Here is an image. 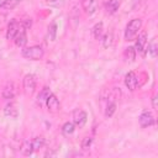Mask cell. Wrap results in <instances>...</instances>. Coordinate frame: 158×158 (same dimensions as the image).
<instances>
[{
  "mask_svg": "<svg viewBox=\"0 0 158 158\" xmlns=\"http://www.w3.org/2000/svg\"><path fill=\"white\" fill-rule=\"evenodd\" d=\"M125 85L130 91L136 90L137 85H138V77L135 72H128L125 77Z\"/></svg>",
  "mask_w": 158,
  "mask_h": 158,
  "instance_id": "8",
  "label": "cell"
},
{
  "mask_svg": "<svg viewBox=\"0 0 158 158\" xmlns=\"http://www.w3.org/2000/svg\"><path fill=\"white\" fill-rule=\"evenodd\" d=\"M36 84H37L36 77L33 74H26L23 77V80H22V88H23L25 94L26 95H32L35 93Z\"/></svg>",
  "mask_w": 158,
  "mask_h": 158,
  "instance_id": "3",
  "label": "cell"
},
{
  "mask_svg": "<svg viewBox=\"0 0 158 158\" xmlns=\"http://www.w3.org/2000/svg\"><path fill=\"white\" fill-rule=\"evenodd\" d=\"M51 89L49 88H47V86H44L41 91H40V94L37 95V102L40 104V105H43V104H46V100H47V98L51 95Z\"/></svg>",
  "mask_w": 158,
  "mask_h": 158,
  "instance_id": "14",
  "label": "cell"
},
{
  "mask_svg": "<svg viewBox=\"0 0 158 158\" xmlns=\"http://www.w3.org/2000/svg\"><path fill=\"white\" fill-rule=\"evenodd\" d=\"M100 41L102 42V47H104V48H109V47L112 44V42H114V37H112V33H111V32L104 33Z\"/></svg>",
  "mask_w": 158,
  "mask_h": 158,
  "instance_id": "21",
  "label": "cell"
},
{
  "mask_svg": "<svg viewBox=\"0 0 158 158\" xmlns=\"http://www.w3.org/2000/svg\"><path fill=\"white\" fill-rule=\"evenodd\" d=\"M4 114L5 116L7 117H12V118H16L17 115H19V110H17V106L15 102H9L5 109H4Z\"/></svg>",
  "mask_w": 158,
  "mask_h": 158,
  "instance_id": "12",
  "label": "cell"
},
{
  "mask_svg": "<svg viewBox=\"0 0 158 158\" xmlns=\"http://www.w3.org/2000/svg\"><path fill=\"white\" fill-rule=\"evenodd\" d=\"M14 42H15V44H16L17 47H21V48H23V47L26 46V43H27L26 28L22 26V23H21V26H20V30H19L17 35H16L15 38H14Z\"/></svg>",
  "mask_w": 158,
  "mask_h": 158,
  "instance_id": "11",
  "label": "cell"
},
{
  "mask_svg": "<svg viewBox=\"0 0 158 158\" xmlns=\"http://www.w3.org/2000/svg\"><path fill=\"white\" fill-rule=\"evenodd\" d=\"M46 2L48 6H52V7H62L65 4V0H47Z\"/></svg>",
  "mask_w": 158,
  "mask_h": 158,
  "instance_id": "27",
  "label": "cell"
},
{
  "mask_svg": "<svg viewBox=\"0 0 158 158\" xmlns=\"http://www.w3.org/2000/svg\"><path fill=\"white\" fill-rule=\"evenodd\" d=\"M121 5V0H109L106 2V12L107 14H115Z\"/></svg>",
  "mask_w": 158,
  "mask_h": 158,
  "instance_id": "13",
  "label": "cell"
},
{
  "mask_svg": "<svg viewBox=\"0 0 158 158\" xmlns=\"http://www.w3.org/2000/svg\"><path fill=\"white\" fill-rule=\"evenodd\" d=\"M20 26H21V22L16 21V20H11L7 25V28H6V38L9 41H14L15 36L17 35L19 30H20Z\"/></svg>",
  "mask_w": 158,
  "mask_h": 158,
  "instance_id": "7",
  "label": "cell"
},
{
  "mask_svg": "<svg viewBox=\"0 0 158 158\" xmlns=\"http://www.w3.org/2000/svg\"><path fill=\"white\" fill-rule=\"evenodd\" d=\"M22 57L31 60H40L44 56V49L41 46H30L22 48Z\"/></svg>",
  "mask_w": 158,
  "mask_h": 158,
  "instance_id": "2",
  "label": "cell"
},
{
  "mask_svg": "<svg viewBox=\"0 0 158 158\" xmlns=\"http://www.w3.org/2000/svg\"><path fill=\"white\" fill-rule=\"evenodd\" d=\"M138 122L141 125V127L146 128V127H149L154 123V116L151 111H147L144 110L139 116H138Z\"/></svg>",
  "mask_w": 158,
  "mask_h": 158,
  "instance_id": "6",
  "label": "cell"
},
{
  "mask_svg": "<svg viewBox=\"0 0 158 158\" xmlns=\"http://www.w3.org/2000/svg\"><path fill=\"white\" fill-rule=\"evenodd\" d=\"M146 52L152 57V58H156L157 57V52H158V46H157V42H156V40L153 38L149 43H148V47H147V49H146Z\"/></svg>",
  "mask_w": 158,
  "mask_h": 158,
  "instance_id": "19",
  "label": "cell"
},
{
  "mask_svg": "<svg viewBox=\"0 0 158 158\" xmlns=\"http://www.w3.org/2000/svg\"><path fill=\"white\" fill-rule=\"evenodd\" d=\"M16 89H17V88H16V85H15V83H14V81H9V83H6V85L4 86L2 93H1L2 98H4V99H6V100L14 99V98H15V95H16V93H17V90H16Z\"/></svg>",
  "mask_w": 158,
  "mask_h": 158,
  "instance_id": "10",
  "label": "cell"
},
{
  "mask_svg": "<svg viewBox=\"0 0 158 158\" xmlns=\"http://www.w3.org/2000/svg\"><path fill=\"white\" fill-rule=\"evenodd\" d=\"M32 147H33V149L35 151H40L41 148H43V146H44V138L42 137V136H38V137H35L32 141Z\"/></svg>",
  "mask_w": 158,
  "mask_h": 158,
  "instance_id": "22",
  "label": "cell"
},
{
  "mask_svg": "<svg viewBox=\"0 0 158 158\" xmlns=\"http://www.w3.org/2000/svg\"><path fill=\"white\" fill-rule=\"evenodd\" d=\"M116 111V102L115 101H107V105L105 107V116L111 117Z\"/></svg>",
  "mask_w": 158,
  "mask_h": 158,
  "instance_id": "23",
  "label": "cell"
},
{
  "mask_svg": "<svg viewBox=\"0 0 158 158\" xmlns=\"http://www.w3.org/2000/svg\"><path fill=\"white\" fill-rule=\"evenodd\" d=\"M74 131H75V125H74V122H64L63 123V126H62V133L64 135V136H70V135H73L74 133Z\"/></svg>",
  "mask_w": 158,
  "mask_h": 158,
  "instance_id": "16",
  "label": "cell"
},
{
  "mask_svg": "<svg viewBox=\"0 0 158 158\" xmlns=\"http://www.w3.org/2000/svg\"><path fill=\"white\" fill-rule=\"evenodd\" d=\"M141 28H142V20L141 19H132L125 28V40L132 41L138 35Z\"/></svg>",
  "mask_w": 158,
  "mask_h": 158,
  "instance_id": "1",
  "label": "cell"
},
{
  "mask_svg": "<svg viewBox=\"0 0 158 158\" xmlns=\"http://www.w3.org/2000/svg\"><path fill=\"white\" fill-rule=\"evenodd\" d=\"M139 1H141V0H135V4H133V7H136V6H137V2L139 4Z\"/></svg>",
  "mask_w": 158,
  "mask_h": 158,
  "instance_id": "29",
  "label": "cell"
},
{
  "mask_svg": "<svg viewBox=\"0 0 158 158\" xmlns=\"http://www.w3.org/2000/svg\"><path fill=\"white\" fill-rule=\"evenodd\" d=\"M91 144H93V137L86 136V137H84L83 141H81V149H83V151H88V149L91 147Z\"/></svg>",
  "mask_w": 158,
  "mask_h": 158,
  "instance_id": "26",
  "label": "cell"
},
{
  "mask_svg": "<svg viewBox=\"0 0 158 158\" xmlns=\"http://www.w3.org/2000/svg\"><path fill=\"white\" fill-rule=\"evenodd\" d=\"M81 5H83L84 10H85L88 14L95 12V9H96L95 0H81Z\"/></svg>",
  "mask_w": 158,
  "mask_h": 158,
  "instance_id": "18",
  "label": "cell"
},
{
  "mask_svg": "<svg viewBox=\"0 0 158 158\" xmlns=\"http://www.w3.org/2000/svg\"><path fill=\"white\" fill-rule=\"evenodd\" d=\"M22 0H4V5H2V9L5 10H11L14 7H16Z\"/></svg>",
  "mask_w": 158,
  "mask_h": 158,
  "instance_id": "24",
  "label": "cell"
},
{
  "mask_svg": "<svg viewBox=\"0 0 158 158\" xmlns=\"http://www.w3.org/2000/svg\"><path fill=\"white\" fill-rule=\"evenodd\" d=\"M2 5H4V0H0V7H2Z\"/></svg>",
  "mask_w": 158,
  "mask_h": 158,
  "instance_id": "30",
  "label": "cell"
},
{
  "mask_svg": "<svg viewBox=\"0 0 158 158\" xmlns=\"http://www.w3.org/2000/svg\"><path fill=\"white\" fill-rule=\"evenodd\" d=\"M157 100H158V99H157V95H153V96H152V106H153V109H154V110H157V109H158Z\"/></svg>",
  "mask_w": 158,
  "mask_h": 158,
  "instance_id": "28",
  "label": "cell"
},
{
  "mask_svg": "<svg viewBox=\"0 0 158 158\" xmlns=\"http://www.w3.org/2000/svg\"><path fill=\"white\" fill-rule=\"evenodd\" d=\"M46 106H47V109H48V111L49 112H58L59 111V109H60V104H59V100L57 99V96L53 94V93H51V95L47 98V100H46Z\"/></svg>",
  "mask_w": 158,
  "mask_h": 158,
  "instance_id": "9",
  "label": "cell"
},
{
  "mask_svg": "<svg viewBox=\"0 0 158 158\" xmlns=\"http://www.w3.org/2000/svg\"><path fill=\"white\" fill-rule=\"evenodd\" d=\"M56 36H57V25H56V22H52L48 26V37L51 41H54Z\"/></svg>",
  "mask_w": 158,
  "mask_h": 158,
  "instance_id": "25",
  "label": "cell"
},
{
  "mask_svg": "<svg viewBox=\"0 0 158 158\" xmlns=\"http://www.w3.org/2000/svg\"><path fill=\"white\" fill-rule=\"evenodd\" d=\"M93 35H94L95 40H101V37L104 35V25H102V22H98V23L94 25Z\"/></svg>",
  "mask_w": 158,
  "mask_h": 158,
  "instance_id": "17",
  "label": "cell"
},
{
  "mask_svg": "<svg viewBox=\"0 0 158 158\" xmlns=\"http://www.w3.org/2000/svg\"><path fill=\"white\" fill-rule=\"evenodd\" d=\"M136 51H135V47H127L125 48V52H123V57L127 62H133L136 59Z\"/></svg>",
  "mask_w": 158,
  "mask_h": 158,
  "instance_id": "20",
  "label": "cell"
},
{
  "mask_svg": "<svg viewBox=\"0 0 158 158\" xmlns=\"http://www.w3.org/2000/svg\"><path fill=\"white\" fill-rule=\"evenodd\" d=\"M20 151H21V153H22L23 156H31V154L35 152V149H33V147H32V142H31V141H23L22 144H21Z\"/></svg>",
  "mask_w": 158,
  "mask_h": 158,
  "instance_id": "15",
  "label": "cell"
},
{
  "mask_svg": "<svg viewBox=\"0 0 158 158\" xmlns=\"http://www.w3.org/2000/svg\"><path fill=\"white\" fill-rule=\"evenodd\" d=\"M88 121V115L84 110L81 109H77L73 111V122L75 126L78 127H83Z\"/></svg>",
  "mask_w": 158,
  "mask_h": 158,
  "instance_id": "5",
  "label": "cell"
},
{
  "mask_svg": "<svg viewBox=\"0 0 158 158\" xmlns=\"http://www.w3.org/2000/svg\"><path fill=\"white\" fill-rule=\"evenodd\" d=\"M147 43H148V41H147V33L146 32H141L138 35V37L136 38V43H135V51H136V53L144 54Z\"/></svg>",
  "mask_w": 158,
  "mask_h": 158,
  "instance_id": "4",
  "label": "cell"
}]
</instances>
